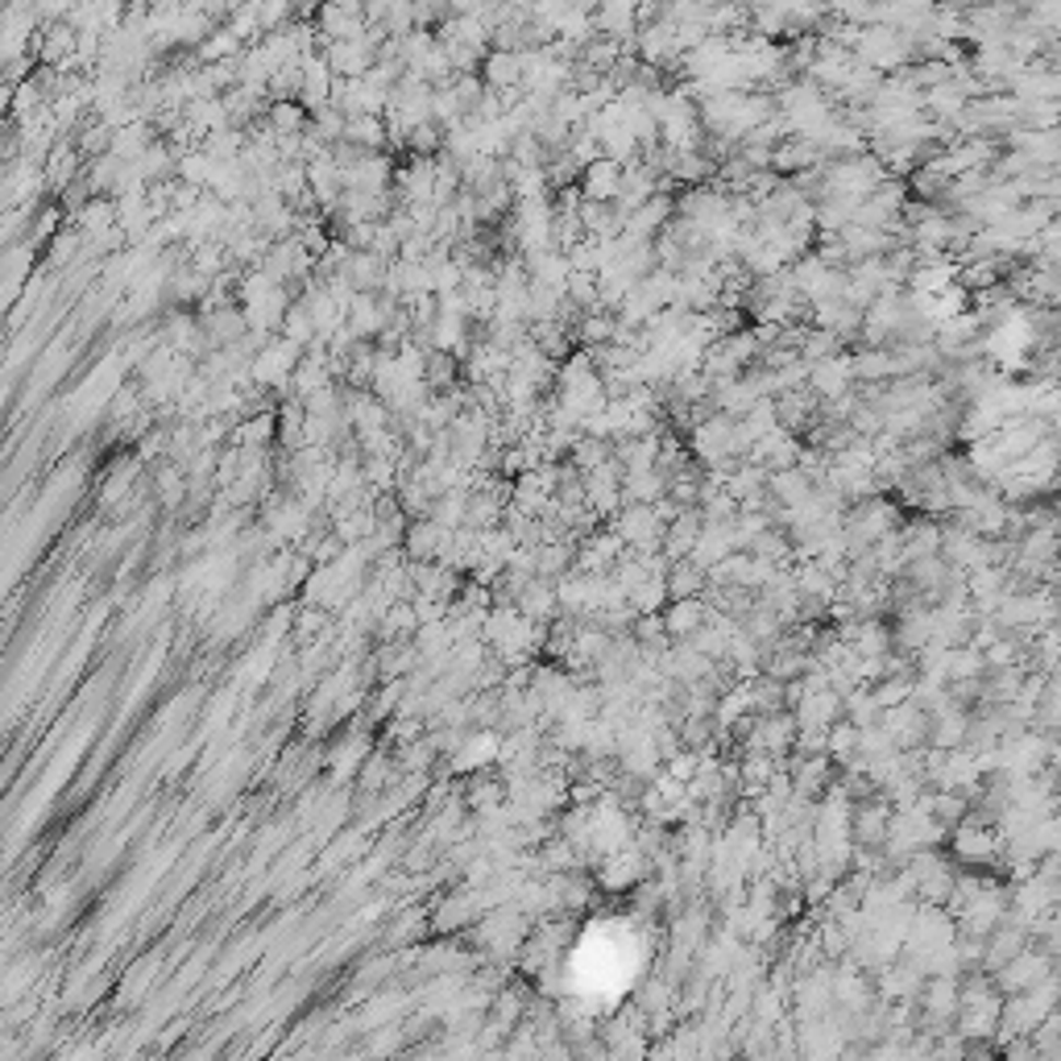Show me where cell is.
Here are the masks:
<instances>
[{
	"label": "cell",
	"mask_w": 1061,
	"mask_h": 1061,
	"mask_svg": "<svg viewBox=\"0 0 1061 1061\" xmlns=\"http://www.w3.org/2000/svg\"><path fill=\"white\" fill-rule=\"evenodd\" d=\"M481 83L498 92V96H511L514 88H523V55L514 50H490L481 62Z\"/></svg>",
	"instance_id": "cell-2"
},
{
	"label": "cell",
	"mask_w": 1061,
	"mask_h": 1061,
	"mask_svg": "<svg viewBox=\"0 0 1061 1061\" xmlns=\"http://www.w3.org/2000/svg\"><path fill=\"white\" fill-rule=\"evenodd\" d=\"M622 166L614 162V158H597L593 166H585L581 171V191H585V199H593V203H618L622 199Z\"/></svg>",
	"instance_id": "cell-1"
},
{
	"label": "cell",
	"mask_w": 1061,
	"mask_h": 1061,
	"mask_svg": "<svg viewBox=\"0 0 1061 1061\" xmlns=\"http://www.w3.org/2000/svg\"><path fill=\"white\" fill-rule=\"evenodd\" d=\"M75 249H79V233L59 229V233H55V245H50V261H62V257H71Z\"/></svg>",
	"instance_id": "cell-5"
},
{
	"label": "cell",
	"mask_w": 1061,
	"mask_h": 1061,
	"mask_svg": "<svg viewBox=\"0 0 1061 1061\" xmlns=\"http://www.w3.org/2000/svg\"><path fill=\"white\" fill-rule=\"evenodd\" d=\"M266 129H270L278 141L303 138V133L312 129V125H307V108H303L299 100H275L270 113H266Z\"/></svg>",
	"instance_id": "cell-3"
},
{
	"label": "cell",
	"mask_w": 1061,
	"mask_h": 1061,
	"mask_svg": "<svg viewBox=\"0 0 1061 1061\" xmlns=\"http://www.w3.org/2000/svg\"><path fill=\"white\" fill-rule=\"evenodd\" d=\"M846 382H850V365H842V361H826V365L813 370V386L821 394H829V398H838Z\"/></svg>",
	"instance_id": "cell-4"
}]
</instances>
